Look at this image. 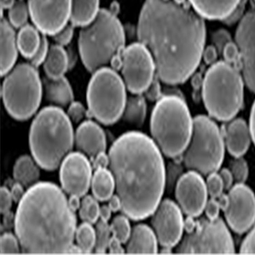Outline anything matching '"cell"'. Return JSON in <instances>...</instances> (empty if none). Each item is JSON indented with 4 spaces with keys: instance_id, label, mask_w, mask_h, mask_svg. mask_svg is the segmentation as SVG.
<instances>
[{
    "instance_id": "1",
    "label": "cell",
    "mask_w": 255,
    "mask_h": 255,
    "mask_svg": "<svg viewBox=\"0 0 255 255\" xmlns=\"http://www.w3.org/2000/svg\"><path fill=\"white\" fill-rule=\"evenodd\" d=\"M137 35L153 57L159 79L181 84L199 67L205 48L204 18L172 0H145Z\"/></svg>"
},
{
    "instance_id": "2",
    "label": "cell",
    "mask_w": 255,
    "mask_h": 255,
    "mask_svg": "<svg viewBox=\"0 0 255 255\" xmlns=\"http://www.w3.org/2000/svg\"><path fill=\"white\" fill-rule=\"evenodd\" d=\"M109 159L123 214L136 221L152 216L166 185L164 159L155 142L139 131L123 133L112 144Z\"/></svg>"
},
{
    "instance_id": "3",
    "label": "cell",
    "mask_w": 255,
    "mask_h": 255,
    "mask_svg": "<svg viewBox=\"0 0 255 255\" xmlns=\"http://www.w3.org/2000/svg\"><path fill=\"white\" fill-rule=\"evenodd\" d=\"M75 212L61 189L41 182L29 187L19 201L15 232L27 254H61L72 247L76 231Z\"/></svg>"
},
{
    "instance_id": "4",
    "label": "cell",
    "mask_w": 255,
    "mask_h": 255,
    "mask_svg": "<svg viewBox=\"0 0 255 255\" xmlns=\"http://www.w3.org/2000/svg\"><path fill=\"white\" fill-rule=\"evenodd\" d=\"M74 142L72 122L60 107H45L33 120L29 129V147L33 158L43 169H58L70 153Z\"/></svg>"
},
{
    "instance_id": "5",
    "label": "cell",
    "mask_w": 255,
    "mask_h": 255,
    "mask_svg": "<svg viewBox=\"0 0 255 255\" xmlns=\"http://www.w3.org/2000/svg\"><path fill=\"white\" fill-rule=\"evenodd\" d=\"M194 119L185 99L164 95L152 110L150 131L159 150L174 158L183 155L192 136Z\"/></svg>"
},
{
    "instance_id": "6",
    "label": "cell",
    "mask_w": 255,
    "mask_h": 255,
    "mask_svg": "<svg viewBox=\"0 0 255 255\" xmlns=\"http://www.w3.org/2000/svg\"><path fill=\"white\" fill-rule=\"evenodd\" d=\"M126 34L122 23L112 12L100 9L96 18L83 27L79 34L81 60L90 72L105 67L125 48Z\"/></svg>"
},
{
    "instance_id": "7",
    "label": "cell",
    "mask_w": 255,
    "mask_h": 255,
    "mask_svg": "<svg viewBox=\"0 0 255 255\" xmlns=\"http://www.w3.org/2000/svg\"><path fill=\"white\" fill-rule=\"evenodd\" d=\"M244 77L239 69L225 61L211 65L202 82L204 106L213 119L229 122L244 103Z\"/></svg>"
},
{
    "instance_id": "8",
    "label": "cell",
    "mask_w": 255,
    "mask_h": 255,
    "mask_svg": "<svg viewBox=\"0 0 255 255\" xmlns=\"http://www.w3.org/2000/svg\"><path fill=\"white\" fill-rule=\"evenodd\" d=\"M4 76L1 97L8 114L18 121L30 119L39 109L43 91L36 67L18 64Z\"/></svg>"
},
{
    "instance_id": "9",
    "label": "cell",
    "mask_w": 255,
    "mask_h": 255,
    "mask_svg": "<svg viewBox=\"0 0 255 255\" xmlns=\"http://www.w3.org/2000/svg\"><path fill=\"white\" fill-rule=\"evenodd\" d=\"M225 145L223 133L215 121L206 116H196L190 142L183 153L184 164L200 174L217 172L223 162Z\"/></svg>"
},
{
    "instance_id": "10",
    "label": "cell",
    "mask_w": 255,
    "mask_h": 255,
    "mask_svg": "<svg viewBox=\"0 0 255 255\" xmlns=\"http://www.w3.org/2000/svg\"><path fill=\"white\" fill-rule=\"evenodd\" d=\"M126 86L115 69L102 67L93 72L87 89L88 114L106 126L122 118L127 101Z\"/></svg>"
},
{
    "instance_id": "11",
    "label": "cell",
    "mask_w": 255,
    "mask_h": 255,
    "mask_svg": "<svg viewBox=\"0 0 255 255\" xmlns=\"http://www.w3.org/2000/svg\"><path fill=\"white\" fill-rule=\"evenodd\" d=\"M178 254H234L233 239L221 218H201L196 221L195 227L187 233L178 247Z\"/></svg>"
},
{
    "instance_id": "12",
    "label": "cell",
    "mask_w": 255,
    "mask_h": 255,
    "mask_svg": "<svg viewBox=\"0 0 255 255\" xmlns=\"http://www.w3.org/2000/svg\"><path fill=\"white\" fill-rule=\"evenodd\" d=\"M121 72L127 89L133 95L145 93L157 74L153 57L141 42L133 43L121 53Z\"/></svg>"
},
{
    "instance_id": "13",
    "label": "cell",
    "mask_w": 255,
    "mask_h": 255,
    "mask_svg": "<svg viewBox=\"0 0 255 255\" xmlns=\"http://www.w3.org/2000/svg\"><path fill=\"white\" fill-rule=\"evenodd\" d=\"M29 16L44 35L53 36L70 20L72 0H28Z\"/></svg>"
},
{
    "instance_id": "14",
    "label": "cell",
    "mask_w": 255,
    "mask_h": 255,
    "mask_svg": "<svg viewBox=\"0 0 255 255\" xmlns=\"http://www.w3.org/2000/svg\"><path fill=\"white\" fill-rule=\"evenodd\" d=\"M229 204L224 211L227 223L238 234H244L255 223V196L244 183H237L227 194Z\"/></svg>"
},
{
    "instance_id": "15",
    "label": "cell",
    "mask_w": 255,
    "mask_h": 255,
    "mask_svg": "<svg viewBox=\"0 0 255 255\" xmlns=\"http://www.w3.org/2000/svg\"><path fill=\"white\" fill-rule=\"evenodd\" d=\"M152 228L162 248H172L180 241L184 230V220L179 206L170 199L159 203L151 220Z\"/></svg>"
},
{
    "instance_id": "16",
    "label": "cell",
    "mask_w": 255,
    "mask_h": 255,
    "mask_svg": "<svg viewBox=\"0 0 255 255\" xmlns=\"http://www.w3.org/2000/svg\"><path fill=\"white\" fill-rule=\"evenodd\" d=\"M176 197L181 211L192 218L200 216L207 202L208 191L201 174L191 171L178 178Z\"/></svg>"
},
{
    "instance_id": "17",
    "label": "cell",
    "mask_w": 255,
    "mask_h": 255,
    "mask_svg": "<svg viewBox=\"0 0 255 255\" xmlns=\"http://www.w3.org/2000/svg\"><path fill=\"white\" fill-rule=\"evenodd\" d=\"M235 39L240 52L245 83L255 93V10L248 11L241 18Z\"/></svg>"
},
{
    "instance_id": "18",
    "label": "cell",
    "mask_w": 255,
    "mask_h": 255,
    "mask_svg": "<svg viewBox=\"0 0 255 255\" xmlns=\"http://www.w3.org/2000/svg\"><path fill=\"white\" fill-rule=\"evenodd\" d=\"M60 179L62 189L69 195H86L92 182L91 165L86 156L81 152L69 153L62 161Z\"/></svg>"
},
{
    "instance_id": "19",
    "label": "cell",
    "mask_w": 255,
    "mask_h": 255,
    "mask_svg": "<svg viewBox=\"0 0 255 255\" xmlns=\"http://www.w3.org/2000/svg\"><path fill=\"white\" fill-rule=\"evenodd\" d=\"M74 141L79 150L93 160L99 154L105 152L107 148L105 131L92 121H86L80 125L74 136Z\"/></svg>"
},
{
    "instance_id": "20",
    "label": "cell",
    "mask_w": 255,
    "mask_h": 255,
    "mask_svg": "<svg viewBox=\"0 0 255 255\" xmlns=\"http://www.w3.org/2000/svg\"><path fill=\"white\" fill-rule=\"evenodd\" d=\"M224 141L231 155L242 157L251 144L250 128L244 119H232L222 130Z\"/></svg>"
},
{
    "instance_id": "21",
    "label": "cell",
    "mask_w": 255,
    "mask_h": 255,
    "mask_svg": "<svg viewBox=\"0 0 255 255\" xmlns=\"http://www.w3.org/2000/svg\"><path fill=\"white\" fill-rule=\"evenodd\" d=\"M157 242L154 231L147 225L139 224L131 231L126 243V252L128 254H156Z\"/></svg>"
},
{
    "instance_id": "22",
    "label": "cell",
    "mask_w": 255,
    "mask_h": 255,
    "mask_svg": "<svg viewBox=\"0 0 255 255\" xmlns=\"http://www.w3.org/2000/svg\"><path fill=\"white\" fill-rule=\"evenodd\" d=\"M1 76H6L13 67L18 58L17 36L13 27L4 18L1 20Z\"/></svg>"
},
{
    "instance_id": "23",
    "label": "cell",
    "mask_w": 255,
    "mask_h": 255,
    "mask_svg": "<svg viewBox=\"0 0 255 255\" xmlns=\"http://www.w3.org/2000/svg\"><path fill=\"white\" fill-rule=\"evenodd\" d=\"M241 0H189L194 11L203 18L223 20L234 11Z\"/></svg>"
},
{
    "instance_id": "24",
    "label": "cell",
    "mask_w": 255,
    "mask_h": 255,
    "mask_svg": "<svg viewBox=\"0 0 255 255\" xmlns=\"http://www.w3.org/2000/svg\"><path fill=\"white\" fill-rule=\"evenodd\" d=\"M42 83L46 100L55 107H66L74 102L72 86L65 76L58 79H51L46 76Z\"/></svg>"
},
{
    "instance_id": "25",
    "label": "cell",
    "mask_w": 255,
    "mask_h": 255,
    "mask_svg": "<svg viewBox=\"0 0 255 255\" xmlns=\"http://www.w3.org/2000/svg\"><path fill=\"white\" fill-rule=\"evenodd\" d=\"M69 57L63 46L52 45L46 60L43 62V69L46 76L51 79L62 77L69 67Z\"/></svg>"
},
{
    "instance_id": "26",
    "label": "cell",
    "mask_w": 255,
    "mask_h": 255,
    "mask_svg": "<svg viewBox=\"0 0 255 255\" xmlns=\"http://www.w3.org/2000/svg\"><path fill=\"white\" fill-rule=\"evenodd\" d=\"M100 11V0H72L71 24L85 27L93 21Z\"/></svg>"
},
{
    "instance_id": "27",
    "label": "cell",
    "mask_w": 255,
    "mask_h": 255,
    "mask_svg": "<svg viewBox=\"0 0 255 255\" xmlns=\"http://www.w3.org/2000/svg\"><path fill=\"white\" fill-rule=\"evenodd\" d=\"M34 161L28 155L21 156L13 166V178L24 187L29 188L39 180L40 171Z\"/></svg>"
},
{
    "instance_id": "28",
    "label": "cell",
    "mask_w": 255,
    "mask_h": 255,
    "mask_svg": "<svg viewBox=\"0 0 255 255\" xmlns=\"http://www.w3.org/2000/svg\"><path fill=\"white\" fill-rule=\"evenodd\" d=\"M91 187L94 197L97 201H105L112 197L116 188L115 180L112 171L107 168L95 169Z\"/></svg>"
},
{
    "instance_id": "29",
    "label": "cell",
    "mask_w": 255,
    "mask_h": 255,
    "mask_svg": "<svg viewBox=\"0 0 255 255\" xmlns=\"http://www.w3.org/2000/svg\"><path fill=\"white\" fill-rule=\"evenodd\" d=\"M39 30L35 26L26 24L17 34V44L22 56L30 60L34 56L41 41Z\"/></svg>"
},
{
    "instance_id": "30",
    "label": "cell",
    "mask_w": 255,
    "mask_h": 255,
    "mask_svg": "<svg viewBox=\"0 0 255 255\" xmlns=\"http://www.w3.org/2000/svg\"><path fill=\"white\" fill-rule=\"evenodd\" d=\"M147 105L145 97L133 95L127 99L126 107L122 116L126 123L136 127L143 126L146 117Z\"/></svg>"
},
{
    "instance_id": "31",
    "label": "cell",
    "mask_w": 255,
    "mask_h": 255,
    "mask_svg": "<svg viewBox=\"0 0 255 255\" xmlns=\"http://www.w3.org/2000/svg\"><path fill=\"white\" fill-rule=\"evenodd\" d=\"M76 242L83 253H90L95 249L96 234L91 224H81L76 231Z\"/></svg>"
},
{
    "instance_id": "32",
    "label": "cell",
    "mask_w": 255,
    "mask_h": 255,
    "mask_svg": "<svg viewBox=\"0 0 255 255\" xmlns=\"http://www.w3.org/2000/svg\"><path fill=\"white\" fill-rule=\"evenodd\" d=\"M100 207L95 197L86 196L81 203L79 216L84 223H96L100 218Z\"/></svg>"
},
{
    "instance_id": "33",
    "label": "cell",
    "mask_w": 255,
    "mask_h": 255,
    "mask_svg": "<svg viewBox=\"0 0 255 255\" xmlns=\"http://www.w3.org/2000/svg\"><path fill=\"white\" fill-rule=\"evenodd\" d=\"M29 15L28 4L24 0H15L8 9L9 22L13 27L21 28L27 24Z\"/></svg>"
},
{
    "instance_id": "34",
    "label": "cell",
    "mask_w": 255,
    "mask_h": 255,
    "mask_svg": "<svg viewBox=\"0 0 255 255\" xmlns=\"http://www.w3.org/2000/svg\"><path fill=\"white\" fill-rule=\"evenodd\" d=\"M112 233L110 225L108 221L101 219L97 222L95 234H96V243H95V252L98 254H104L107 251L110 242V235Z\"/></svg>"
},
{
    "instance_id": "35",
    "label": "cell",
    "mask_w": 255,
    "mask_h": 255,
    "mask_svg": "<svg viewBox=\"0 0 255 255\" xmlns=\"http://www.w3.org/2000/svg\"><path fill=\"white\" fill-rule=\"evenodd\" d=\"M128 217L120 215L114 218L110 225L113 237H115L122 244H126L129 239L131 229Z\"/></svg>"
},
{
    "instance_id": "36",
    "label": "cell",
    "mask_w": 255,
    "mask_h": 255,
    "mask_svg": "<svg viewBox=\"0 0 255 255\" xmlns=\"http://www.w3.org/2000/svg\"><path fill=\"white\" fill-rule=\"evenodd\" d=\"M230 171L237 183H244L248 176L247 162L241 157H236L230 163Z\"/></svg>"
},
{
    "instance_id": "37",
    "label": "cell",
    "mask_w": 255,
    "mask_h": 255,
    "mask_svg": "<svg viewBox=\"0 0 255 255\" xmlns=\"http://www.w3.org/2000/svg\"><path fill=\"white\" fill-rule=\"evenodd\" d=\"M224 59L227 63L234 66L235 68L241 70V60L240 52L237 43L230 41L227 43L222 53Z\"/></svg>"
},
{
    "instance_id": "38",
    "label": "cell",
    "mask_w": 255,
    "mask_h": 255,
    "mask_svg": "<svg viewBox=\"0 0 255 255\" xmlns=\"http://www.w3.org/2000/svg\"><path fill=\"white\" fill-rule=\"evenodd\" d=\"M206 188L208 194L212 199H218L220 196L223 194L224 185L223 180L220 178L219 173L213 172L208 175L206 180Z\"/></svg>"
},
{
    "instance_id": "39",
    "label": "cell",
    "mask_w": 255,
    "mask_h": 255,
    "mask_svg": "<svg viewBox=\"0 0 255 255\" xmlns=\"http://www.w3.org/2000/svg\"><path fill=\"white\" fill-rule=\"evenodd\" d=\"M18 238L10 232H5L1 236L0 251L1 254H17L20 253Z\"/></svg>"
},
{
    "instance_id": "40",
    "label": "cell",
    "mask_w": 255,
    "mask_h": 255,
    "mask_svg": "<svg viewBox=\"0 0 255 255\" xmlns=\"http://www.w3.org/2000/svg\"><path fill=\"white\" fill-rule=\"evenodd\" d=\"M211 40H212L213 46H214L218 50L219 55H222L224 48L227 43L232 41L230 32L225 29H219L213 32Z\"/></svg>"
},
{
    "instance_id": "41",
    "label": "cell",
    "mask_w": 255,
    "mask_h": 255,
    "mask_svg": "<svg viewBox=\"0 0 255 255\" xmlns=\"http://www.w3.org/2000/svg\"><path fill=\"white\" fill-rule=\"evenodd\" d=\"M49 43L47 39L46 35L41 36V41L40 43L39 48L35 54L32 58L30 59V64L34 67H39L40 65H43V62L46 60L47 55H48V51H49Z\"/></svg>"
},
{
    "instance_id": "42",
    "label": "cell",
    "mask_w": 255,
    "mask_h": 255,
    "mask_svg": "<svg viewBox=\"0 0 255 255\" xmlns=\"http://www.w3.org/2000/svg\"><path fill=\"white\" fill-rule=\"evenodd\" d=\"M88 114V112H87L86 108L79 102H73L69 106L67 115L72 122L75 123L81 122Z\"/></svg>"
},
{
    "instance_id": "43",
    "label": "cell",
    "mask_w": 255,
    "mask_h": 255,
    "mask_svg": "<svg viewBox=\"0 0 255 255\" xmlns=\"http://www.w3.org/2000/svg\"><path fill=\"white\" fill-rule=\"evenodd\" d=\"M74 26L72 24H70V25L67 24L61 30L54 34L53 36V39H54L56 44L62 46H65L66 45L69 44L72 41L73 36H74Z\"/></svg>"
},
{
    "instance_id": "44",
    "label": "cell",
    "mask_w": 255,
    "mask_h": 255,
    "mask_svg": "<svg viewBox=\"0 0 255 255\" xmlns=\"http://www.w3.org/2000/svg\"><path fill=\"white\" fill-rule=\"evenodd\" d=\"M241 254L255 255V226L243 241L240 248Z\"/></svg>"
},
{
    "instance_id": "45",
    "label": "cell",
    "mask_w": 255,
    "mask_h": 255,
    "mask_svg": "<svg viewBox=\"0 0 255 255\" xmlns=\"http://www.w3.org/2000/svg\"><path fill=\"white\" fill-rule=\"evenodd\" d=\"M158 80V77H155V79L151 83L150 86L147 88V89L144 93L147 100L152 101V102L158 101L163 96Z\"/></svg>"
},
{
    "instance_id": "46",
    "label": "cell",
    "mask_w": 255,
    "mask_h": 255,
    "mask_svg": "<svg viewBox=\"0 0 255 255\" xmlns=\"http://www.w3.org/2000/svg\"><path fill=\"white\" fill-rule=\"evenodd\" d=\"M246 0H241V2L238 5L237 7L234 9V11L227 18L223 20L227 25H231L236 23V22L240 21L241 18L244 17L245 7H246Z\"/></svg>"
},
{
    "instance_id": "47",
    "label": "cell",
    "mask_w": 255,
    "mask_h": 255,
    "mask_svg": "<svg viewBox=\"0 0 255 255\" xmlns=\"http://www.w3.org/2000/svg\"><path fill=\"white\" fill-rule=\"evenodd\" d=\"M1 214H5L10 211L12 206V201L13 200L12 197L11 191L8 190L6 187H1Z\"/></svg>"
},
{
    "instance_id": "48",
    "label": "cell",
    "mask_w": 255,
    "mask_h": 255,
    "mask_svg": "<svg viewBox=\"0 0 255 255\" xmlns=\"http://www.w3.org/2000/svg\"><path fill=\"white\" fill-rule=\"evenodd\" d=\"M220 207L218 201L216 199L211 198L210 200L207 201L205 206V212L207 218L209 220H216L219 218Z\"/></svg>"
},
{
    "instance_id": "49",
    "label": "cell",
    "mask_w": 255,
    "mask_h": 255,
    "mask_svg": "<svg viewBox=\"0 0 255 255\" xmlns=\"http://www.w3.org/2000/svg\"><path fill=\"white\" fill-rule=\"evenodd\" d=\"M218 55H219V53H218V50L215 48L214 46L211 45V46L204 48V52H203L202 59H204V62L207 65H212L217 62Z\"/></svg>"
},
{
    "instance_id": "50",
    "label": "cell",
    "mask_w": 255,
    "mask_h": 255,
    "mask_svg": "<svg viewBox=\"0 0 255 255\" xmlns=\"http://www.w3.org/2000/svg\"><path fill=\"white\" fill-rule=\"evenodd\" d=\"M219 175L223 180L225 190H230L232 187L234 181L233 175L230 169H223L220 170Z\"/></svg>"
},
{
    "instance_id": "51",
    "label": "cell",
    "mask_w": 255,
    "mask_h": 255,
    "mask_svg": "<svg viewBox=\"0 0 255 255\" xmlns=\"http://www.w3.org/2000/svg\"><path fill=\"white\" fill-rule=\"evenodd\" d=\"M94 169L99 168H107L109 164V155H107L105 152L99 154L93 160Z\"/></svg>"
},
{
    "instance_id": "52",
    "label": "cell",
    "mask_w": 255,
    "mask_h": 255,
    "mask_svg": "<svg viewBox=\"0 0 255 255\" xmlns=\"http://www.w3.org/2000/svg\"><path fill=\"white\" fill-rule=\"evenodd\" d=\"M122 243L115 237H112L109 244V253L110 254H124L125 250L121 246Z\"/></svg>"
},
{
    "instance_id": "53",
    "label": "cell",
    "mask_w": 255,
    "mask_h": 255,
    "mask_svg": "<svg viewBox=\"0 0 255 255\" xmlns=\"http://www.w3.org/2000/svg\"><path fill=\"white\" fill-rule=\"evenodd\" d=\"M23 187L21 184L17 183V182L13 184V186H12L11 193L13 201L15 202L19 203V201L21 200L22 197L25 194Z\"/></svg>"
},
{
    "instance_id": "54",
    "label": "cell",
    "mask_w": 255,
    "mask_h": 255,
    "mask_svg": "<svg viewBox=\"0 0 255 255\" xmlns=\"http://www.w3.org/2000/svg\"><path fill=\"white\" fill-rule=\"evenodd\" d=\"M109 206L112 212H117L119 210H121V201L119 196L113 195L110 199H109Z\"/></svg>"
},
{
    "instance_id": "55",
    "label": "cell",
    "mask_w": 255,
    "mask_h": 255,
    "mask_svg": "<svg viewBox=\"0 0 255 255\" xmlns=\"http://www.w3.org/2000/svg\"><path fill=\"white\" fill-rule=\"evenodd\" d=\"M249 128L251 133V138H253L255 145V101L251 109Z\"/></svg>"
},
{
    "instance_id": "56",
    "label": "cell",
    "mask_w": 255,
    "mask_h": 255,
    "mask_svg": "<svg viewBox=\"0 0 255 255\" xmlns=\"http://www.w3.org/2000/svg\"><path fill=\"white\" fill-rule=\"evenodd\" d=\"M80 198L78 196L71 195L68 200L69 205L70 206L71 209L76 212L78 209H80L81 206V201H80Z\"/></svg>"
},
{
    "instance_id": "57",
    "label": "cell",
    "mask_w": 255,
    "mask_h": 255,
    "mask_svg": "<svg viewBox=\"0 0 255 255\" xmlns=\"http://www.w3.org/2000/svg\"><path fill=\"white\" fill-rule=\"evenodd\" d=\"M112 210L110 209L109 206H103L100 207V218L101 219L109 221L112 216Z\"/></svg>"
},
{
    "instance_id": "58",
    "label": "cell",
    "mask_w": 255,
    "mask_h": 255,
    "mask_svg": "<svg viewBox=\"0 0 255 255\" xmlns=\"http://www.w3.org/2000/svg\"><path fill=\"white\" fill-rule=\"evenodd\" d=\"M196 221L192 217L188 216L186 220L184 222V229L186 230L187 233L192 232L195 227Z\"/></svg>"
},
{
    "instance_id": "59",
    "label": "cell",
    "mask_w": 255,
    "mask_h": 255,
    "mask_svg": "<svg viewBox=\"0 0 255 255\" xmlns=\"http://www.w3.org/2000/svg\"><path fill=\"white\" fill-rule=\"evenodd\" d=\"M216 199L217 201H218V204H219L220 209L223 210V211H225V210L227 209L229 204L228 196L223 194Z\"/></svg>"
},
{
    "instance_id": "60",
    "label": "cell",
    "mask_w": 255,
    "mask_h": 255,
    "mask_svg": "<svg viewBox=\"0 0 255 255\" xmlns=\"http://www.w3.org/2000/svg\"><path fill=\"white\" fill-rule=\"evenodd\" d=\"M4 224L6 228L11 229L12 225H13V213L8 211V213L4 214Z\"/></svg>"
},
{
    "instance_id": "61",
    "label": "cell",
    "mask_w": 255,
    "mask_h": 255,
    "mask_svg": "<svg viewBox=\"0 0 255 255\" xmlns=\"http://www.w3.org/2000/svg\"><path fill=\"white\" fill-rule=\"evenodd\" d=\"M15 0H1V9L3 8H8L11 7L12 5L14 4Z\"/></svg>"
},
{
    "instance_id": "62",
    "label": "cell",
    "mask_w": 255,
    "mask_h": 255,
    "mask_svg": "<svg viewBox=\"0 0 255 255\" xmlns=\"http://www.w3.org/2000/svg\"><path fill=\"white\" fill-rule=\"evenodd\" d=\"M173 1H174L175 2L178 3V4H184L185 1H186V0H173Z\"/></svg>"
}]
</instances>
